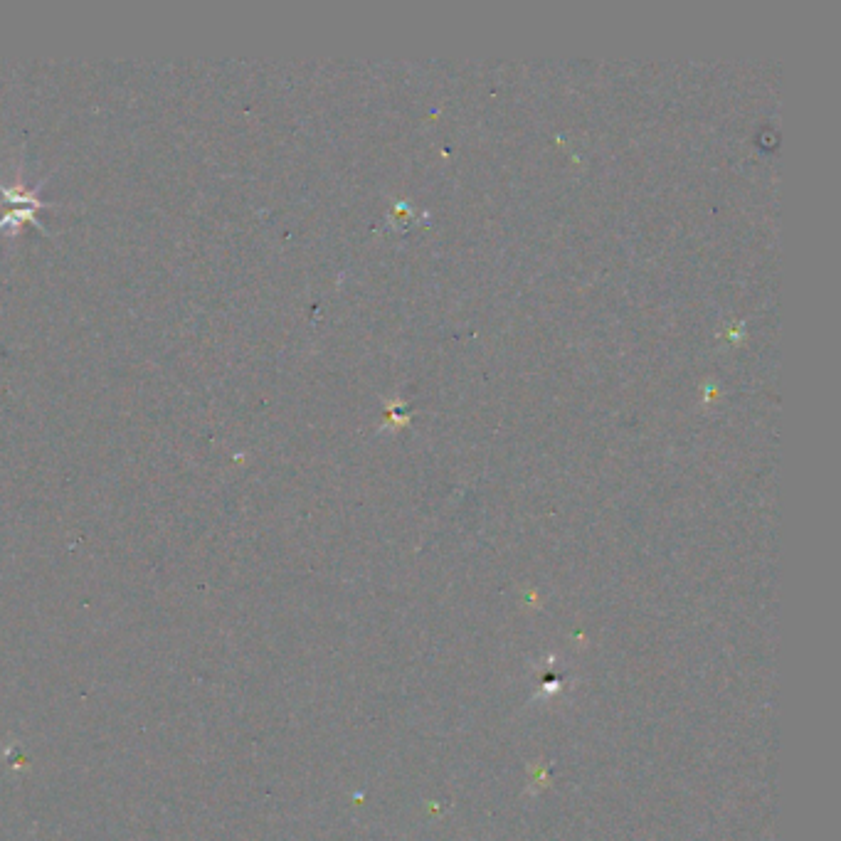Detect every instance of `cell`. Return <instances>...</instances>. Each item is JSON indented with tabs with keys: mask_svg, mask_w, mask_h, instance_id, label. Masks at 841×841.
Wrapping results in <instances>:
<instances>
[{
	"mask_svg": "<svg viewBox=\"0 0 841 841\" xmlns=\"http://www.w3.org/2000/svg\"><path fill=\"white\" fill-rule=\"evenodd\" d=\"M23 222H33V225L40 227V230H45V227H42V222L35 218L33 208H15V210H10V213H5L3 218H0V230H18Z\"/></svg>",
	"mask_w": 841,
	"mask_h": 841,
	"instance_id": "cell-2",
	"label": "cell"
},
{
	"mask_svg": "<svg viewBox=\"0 0 841 841\" xmlns=\"http://www.w3.org/2000/svg\"><path fill=\"white\" fill-rule=\"evenodd\" d=\"M40 188H42V183H37L35 188H25L20 181L15 185L0 183V195H3V203H13V205H18V208H33V210L50 208V203H42V200L37 198Z\"/></svg>",
	"mask_w": 841,
	"mask_h": 841,
	"instance_id": "cell-1",
	"label": "cell"
}]
</instances>
